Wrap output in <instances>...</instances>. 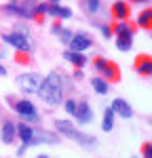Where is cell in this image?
<instances>
[{"label": "cell", "instance_id": "16", "mask_svg": "<svg viewBox=\"0 0 152 158\" xmlns=\"http://www.w3.org/2000/svg\"><path fill=\"white\" fill-rule=\"evenodd\" d=\"M38 143H59V135L49 133V131H42V133L34 135V139H32L30 146H38Z\"/></svg>", "mask_w": 152, "mask_h": 158}, {"label": "cell", "instance_id": "6", "mask_svg": "<svg viewBox=\"0 0 152 158\" xmlns=\"http://www.w3.org/2000/svg\"><path fill=\"white\" fill-rule=\"evenodd\" d=\"M74 118L78 120V124H89L93 120V110L89 106V101H78L76 103V112H74Z\"/></svg>", "mask_w": 152, "mask_h": 158}, {"label": "cell", "instance_id": "28", "mask_svg": "<svg viewBox=\"0 0 152 158\" xmlns=\"http://www.w3.org/2000/svg\"><path fill=\"white\" fill-rule=\"evenodd\" d=\"M51 32H53V34H55V36H57V34H59V32H61V23H59V21H55V23L51 25Z\"/></svg>", "mask_w": 152, "mask_h": 158}, {"label": "cell", "instance_id": "8", "mask_svg": "<svg viewBox=\"0 0 152 158\" xmlns=\"http://www.w3.org/2000/svg\"><path fill=\"white\" fill-rule=\"evenodd\" d=\"M133 68L139 76H152V57L150 55H137L135 61H133Z\"/></svg>", "mask_w": 152, "mask_h": 158}, {"label": "cell", "instance_id": "23", "mask_svg": "<svg viewBox=\"0 0 152 158\" xmlns=\"http://www.w3.org/2000/svg\"><path fill=\"white\" fill-rule=\"evenodd\" d=\"M87 11L91 15H95V13L99 11V0H87Z\"/></svg>", "mask_w": 152, "mask_h": 158}, {"label": "cell", "instance_id": "3", "mask_svg": "<svg viewBox=\"0 0 152 158\" xmlns=\"http://www.w3.org/2000/svg\"><path fill=\"white\" fill-rule=\"evenodd\" d=\"M40 82H42V76L36 74V72H25V74H19V76H17V86H19L23 93H27V95L38 93Z\"/></svg>", "mask_w": 152, "mask_h": 158}, {"label": "cell", "instance_id": "36", "mask_svg": "<svg viewBox=\"0 0 152 158\" xmlns=\"http://www.w3.org/2000/svg\"><path fill=\"white\" fill-rule=\"evenodd\" d=\"M131 158H137V156H131Z\"/></svg>", "mask_w": 152, "mask_h": 158}, {"label": "cell", "instance_id": "25", "mask_svg": "<svg viewBox=\"0 0 152 158\" xmlns=\"http://www.w3.org/2000/svg\"><path fill=\"white\" fill-rule=\"evenodd\" d=\"M141 156L144 158H152V141H146L141 146Z\"/></svg>", "mask_w": 152, "mask_h": 158}, {"label": "cell", "instance_id": "32", "mask_svg": "<svg viewBox=\"0 0 152 158\" xmlns=\"http://www.w3.org/2000/svg\"><path fill=\"white\" fill-rule=\"evenodd\" d=\"M0 76H6V68H4L2 63H0Z\"/></svg>", "mask_w": 152, "mask_h": 158}, {"label": "cell", "instance_id": "27", "mask_svg": "<svg viewBox=\"0 0 152 158\" xmlns=\"http://www.w3.org/2000/svg\"><path fill=\"white\" fill-rule=\"evenodd\" d=\"M101 36L103 38H112V25H101Z\"/></svg>", "mask_w": 152, "mask_h": 158}, {"label": "cell", "instance_id": "10", "mask_svg": "<svg viewBox=\"0 0 152 158\" xmlns=\"http://www.w3.org/2000/svg\"><path fill=\"white\" fill-rule=\"evenodd\" d=\"M137 30V25L131 23V21H116L112 25V34L114 36H133Z\"/></svg>", "mask_w": 152, "mask_h": 158}, {"label": "cell", "instance_id": "31", "mask_svg": "<svg viewBox=\"0 0 152 158\" xmlns=\"http://www.w3.org/2000/svg\"><path fill=\"white\" fill-rule=\"evenodd\" d=\"M15 101H17V97H11V95H9V97H6V103H9V106H15Z\"/></svg>", "mask_w": 152, "mask_h": 158}, {"label": "cell", "instance_id": "18", "mask_svg": "<svg viewBox=\"0 0 152 158\" xmlns=\"http://www.w3.org/2000/svg\"><path fill=\"white\" fill-rule=\"evenodd\" d=\"M91 86H93V91L99 93V95H106V93L110 91V82H108L106 78H101V76H95V78L91 80Z\"/></svg>", "mask_w": 152, "mask_h": 158}, {"label": "cell", "instance_id": "5", "mask_svg": "<svg viewBox=\"0 0 152 158\" xmlns=\"http://www.w3.org/2000/svg\"><path fill=\"white\" fill-rule=\"evenodd\" d=\"M2 40L9 42L11 47H15L17 51H25V53H30V38H27V34L21 32V30H17V32H9V34H2Z\"/></svg>", "mask_w": 152, "mask_h": 158}, {"label": "cell", "instance_id": "19", "mask_svg": "<svg viewBox=\"0 0 152 158\" xmlns=\"http://www.w3.org/2000/svg\"><path fill=\"white\" fill-rule=\"evenodd\" d=\"M114 42H116V49L120 53H127L133 47V36H114Z\"/></svg>", "mask_w": 152, "mask_h": 158}, {"label": "cell", "instance_id": "34", "mask_svg": "<svg viewBox=\"0 0 152 158\" xmlns=\"http://www.w3.org/2000/svg\"><path fill=\"white\" fill-rule=\"evenodd\" d=\"M38 158H49V156H44V154H40V156H38Z\"/></svg>", "mask_w": 152, "mask_h": 158}, {"label": "cell", "instance_id": "35", "mask_svg": "<svg viewBox=\"0 0 152 158\" xmlns=\"http://www.w3.org/2000/svg\"><path fill=\"white\" fill-rule=\"evenodd\" d=\"M47 2H59V0H47Z\"/></svg>", "mask_w": 152, "mask_h": 158}, {"label": "cell", "instance_id": "20", "mask_svg": "<svg viewBox=\"0 0 152 158\" xmlns=\"http://www.w3.org/2000/svg\"><path fill=\"white\" fill-rule=\"evenodd\" d=\"M101 129L106 133H110L114 129V110L112 108H106L103 110V120H101Z\"/></svg>", "mask_w": 152, "mask_h": 158}, {"label": "cell", "instance_id": "1", "mask_svg": "<svg viewBox=\"0 0 152 158\" xmlns=\"http://www.w3.org/2000/svg\"><path fill=\"white\" fill-rule=\"evenodd\" d=\"M38 95L42 97L44 103L49 106H61L63 101V78L59 72H51L49 76L42 78L40 89H38Z\"/></svg>", "mask_w": 152, "mask_h": 158}, {"label": "cell", "instance_id": "12", "mask_svg": "<svg viewBox=\"0 0 152 158\" xmlns=\"http://www.w3.org/2000/svg\"><path fill=\"white\" fill-rule=\"evenodd\" d=\"M34 135H36V131L32 129V124H27V122H19L17 124V137L21 139V143H32V139H34Z\"/></svg>", "mask_w": 152, "mask_h": 158}, {"label": "cell", "instance_id": "15", "mask_svg": "<svg viewBox=\"0 0 152 158\" xmlns=\"http://www.w3.org/2000/svg\"><path fill=\"white\" fill-rule=\"evenodd\" d=\"M63 59L70 61L74 68H85L87 65V57L80 51H63Z\"/></svg>", "mask_w": 152, "mask_h": 158}, {"label": "cell", "instance_id": "4", "mask_svg": "<svg viewBox=\"0 0 152 158\" xmlns=\"http://www.w3.org/2000/svg\"><path fill=\"white\" fill-rule=\"evenodd\" d=\"M13 110H15V112L23 118V122H27V124L40 120V116H38L34 103H32V101H27V99H17V101H15V106H13Z\"/></svg>", "mask_w": 152, "mask_h": 158}, {"label": "cell", "instance_id": "14", "mask_svg": "<svg viewBox=\"0 0 152 158\" xmlns=\"http://www.w3.org/2000/svg\"><path fill=\"white\" fill-rule=\"evenodd\" d=\"M55 129H57V133L63 135V137H68V139H72L74 137V133L78 131L74 124L70 120H65V118H61V120H55Z\"/></svg>", "mask_w": 152, "mask_h": 158}, {"label": "cell", "instance_id": "13", "mask_svg": "<svg viewBox=\"0 0 152 158\" xmlns=\"http://www.w3.org/2000/svg\"><path fill=\"white\" fill-rule=\"evenodd\" d=\"M110 108H112V110H114V114H118L120 118H131V116H133V110H131V106L127 103L125 99H120V97L114 99Z\"/></svg>", "mask_w": 152, "mask_h": 158}, {"label": "cell", "instance_id": "17", "mask_svg": "<svg viewBox=\"0 0 152 158\" xmlns=\"http://www.w3.org/2000/svg\"><path fill=\"white\" fill-rule=\"evenodd\" d=\"M135 25L141 27V30H150L152 32V9H144V11L139 13Z\"/></svg>", "mask_w": 152, "mask_h": 158}, {"label": "cell", "instance_id": "21", "mask_svg": "<svg viewBox=\"0 0 152 158\" xmlns=\"http://www.w3.org/2000/svg\"><path fill=\"white\" fill-rule=\"evenodd\" d=\"M72 141H78L80 146H95V137L89 135V133H82V131H76Z\"/></svg>", "mask_w": 152, "mask_h": 158}, {"label": "cell", "instance_id": "29", "mask_svg": "<svg viewBox=\"0 0 152 158\" xmlns=\"http://www.w3.org/2000/svg\"><path fill=\"white\" fill-rule=\"evenodd\" d=\"M27 148H30L27 143H21V148L17 150V156H23V154H25V150H27Z\"/></svg>", "mask_w": 152, "mask_h": 158}, {"label": "cell", "instance_id": "9", "mask_svg": "<svg viewBox=\"0 0 152 158\" xmlns=\"http://www.w3.org/2000/svg\"><path fill=\"white\" fill-rule=\"evenodd\" d=\"M68 44H70V51H80V53H82V51H87V49L93 47V40H91L87 34H74Z\"/></svg>", "mask_w": 152, "mask_h": 158}, {"label": "cell", "instance_id": "24", "mask_svg": "<svg viewBox=\"0 0 152 158\" xmlns=\"http://www.w3.org/2000/svg\"><path fill=\"white\" fill-rule=\"evenodd\" d=\"M57 36L61 38V42H70V40H72V36H74V34H72V32H70V30H68V27H61V32H59V34H57Z\"/></svg>", "mask_w": 152, "mask_h": 158}, {"label": "cell", "instance_id": "11", "mask_svg": "<svg viewBox=\"0 0 152 158\" xmlns=\"http://www.w3.org/2000/svg\"><path fill=\"white\" fill-rule=\"evenodd\" d=\"M0 139H2L4 143H13V141L17 139V127H15L11 120L2 122V127H0Z\"/></svg>", "mask_w": 152, "mask_h": 158}, {"label": "cell", "instance_id": "22", "mask_svg": "<svg viewBox=\"0 0 152 158\" xmlns=\"http://www.w3.org/2000/svg\"><path fill=\"white\" fill-rule=\"evenodd\" d=\"M76 103H78L76 99H65V101H63V110H65L68 114H72V116H74V112H76Z\"/></svg>", "mask_w": 152, "mask_h": 158}, {"label": "cell", "instance_id": "33", "mask_svg": "<svg viewBox=\"0 0 152 158\" xmlns=\"http://www.w3.org/2000/svg\"><path fill=\"white\" fill-rule=\"evenodd\" d=\"M133 2H137V4H144V2H148V0H133Z\"/></svg>", "mask_w": 152, "mask_h": 158}, {"label": "cell", "instance_id": "2", "mask_svg": "<svg viewBox=\"0 0 152 158\" xmlns=\"http://www.w3.org/2000/svg\"><path fill=\"white\" fill-rule=\"evenodd\" d=\"M93 68H95V72L99 74L101 78H106L108 82H118V80H120V70H118V65H116L114 61L106 59V57H95V59H93Z\"/></svg>", "mask_w": 152, "mask_h": 158}, {"label": "cell", "instance_id": "26", "mask_svg": "<svg viewBox=\"0 0 152 158\" xmlns=\"http://www.w3.org/2000/svg\"><path fill=\"white\" fill-rule=\"evenodd\" d=\"M70 17H72V9L61 6V11H59V19H70Z\"/></svg>", "mask_w": 152, "mask_h": 158}, {"label": "cell", "instance_id": "30", "mask_svg": "<svg viewBox=\"0 0 152 158\" xmlns=\"http://www.w3.org/2000/svg\"><path fill=\"white\" fill-rule=\"evenodd\" d=\"M74 78H76V80H82V70H80V68H76V70H74Z\"/></svg>", "mask_w": 152, "mask_h": 158}, {"label": "cell", "instance_id": "7", "mask_svg": "<svg viewBox=\"0 0 152 158\" xmlns=\"http://www.w3.org/2000/svg\"><path fill=\"white\" fill-rule=\"evenodd\" d=\"M112 17L116 21H129V17H131V6H129V2L125 0H116L112 4Z\"/></svg>", "mask_w": 152, "mask_h": 158}]
</instances>
